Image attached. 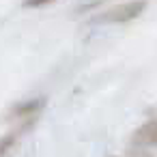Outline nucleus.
<instances>
[{"instance_id":"obj_1","label":"nucleus","mask_w":157,"mask_h":157,"mask_svg":"<svg viewBox=\"0 0 157 157\" xmlns=\"http://www.w3.org/2000/svg\"><path fill=\"white\" fill-rule=\"evenodd\" d=\"M136 142L148 144V146H157V118L155 121H148L146 125H142L136 131Z\"/></svg>"}]
</instances>
